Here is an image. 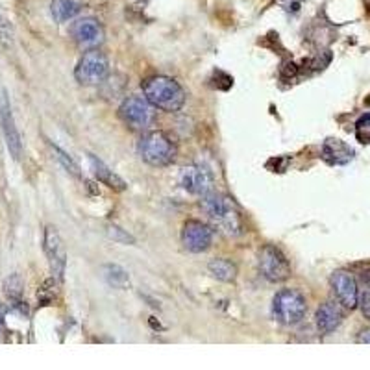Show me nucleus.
<instances>
[{
    "label": "nucleus",
    "mask_w": 370,
    "mask_h": 370,
    "mask_svg": "<svg viewBox=\"0 0 370 370\" xmlns=\"http://www.w3.org/2000/svg\"><path fill=\"white\" fill-rule=\"evenodd\" d=\"M202 209L208 213V217L211 218L218 228H221L226 236L237 237L243 233V217H240V211L237 208V204L226 196V194L221 193H208L202 196V202H200Z\"/></svg>",
    "instance_id": "1"
},
{
    "label": "nucleus",
    "mask_w": 370,
    "mask_h": 370,
    "mask_svg": "<svg viewBox=\"0 0 370 370\" xmlns=\"http://www.w3.org/2000/svg\"><path fill=\"white\" fill-rule=\"evenodd\" d=\"M143 92L154 107L169 113L180 111L185 104V91L174 78L152 76L143 82Z\"/></svg>",
    "instance_id": "2"
},
{
    "label": "nucleus",
    "mask_w": 370,
    "mask_h": 370,
    "mask_svg": "<svg viewBox=\"0 0 370 370\" xmlns=\"http://www.w3.org/2000/svg\"><path fill=\"white\" fill-rule=\"evenodd\" d=\"M139 156L152 166H166L176 159V144L165 132H147L137 143Z\"/></svg>",
    "instance_id": "3"
},
{
    "label": "nucleus",
    "mask_w": 370,
    "mask_h": 370,
    "mask_svg": "<svg viewBox=\"0 0 370 370\" xmlns=\"http://www.w3.org/2000/svg\"><path fill=\"white\" fill-rule=\"evenodd\" d=\"M305 311H307V304H305L304 295L296 289H283L274 296L273 314L280 324L295 326L304 320Z\"/></svg>",
    "instance_id": "4"
},
{
    "label": "nucleus",
    "mask_w": 370,
    "mask_h": 370,
    "mask_svg": "<svg viewBox=\"0 0 370 370\" xmlns=\"http://www.w3.org/2000/svg\"><path fill=\"white\" fill-rule=\"evenodd\" d=\"M107 74H110V61H107V56L98 48L85 52L74 70L76 80L83 85H98L107 78Z\"/></svg>",
    "instance_id": "5"
},
{
    "label": "nucleus",
    "mask_w": 370,
    "mask_h": 370,
    "mask_svg": "<svg viewBox=\"0 0 370 370\" xmlns=\"http://www.w3.org/2000/svg\"><path fill=\"white\" fill-rule=\"evenodd\" d=\"M119 117L132 130H148L156 120V111L147 98L128 97L120 104Z\"/></svg>",
    "instance_id": "6"
},
{
    "label": "nucleus",
    "mask_w": 370,
    "mask_h": 370,
    "mask_svg": "<svg viewBox=\"0 0 370 370\" xmlns=\"http://www.w3.org/2000/svg\"><path fill=\"white\" fill-rule=\"evenodd\" d=\"M259 270L265 280L273 283L285 282L291 276V265L287 261L285 254L274 245H265L259 252Z\"/></svg>",
    "instance_id": "7"
},
{
    "label": "nucleus",
    "mask_w": 370,
    "mask_h": 370,
    "mask_svg": "<svg viewBox=\"0 0 370 370\" xmlns=\"http://www.w3.org/2000/svg\"><path fill=\"white\" fill-rule=\"evenodd\" d=\"M213 184H215L213 172L209 171V166L202 165V163H193V165L181 169L180 185L187 193L204 196V194L211 193Z\"/></svg>",
    "instance_id": "8"
},
{
    "label": "nucleus",
    "mask_w": 370,
    "mask_h": 370,
    "mask_svg": "<svg viewBox=\"0 0 370 370\" xmlns=\"http://www.w3.org/2000/svg\"><path fill=\"white\" fill-rule=\"evenodd\" d=\"M0 128H2V134H4L9 154L15 159H21V156H23V141H21V134H18L17 126H15L14 113H11V106H9L6 89H0Z\"/></svg>",
    "instance_id": "9"
},
{
    "label": "nucleus",
    "mask_w": 370,
    "mask_h": 370,
    "mask_svg": "<svg viewBox=\"0 0 370 370\" xmlns=\"http://www.w3.org/2000/svg\"><path fill=\"white\" fill-rule=\"evenodd\" d=\"M213 230L202 221H187L181 230V245L193 254H202L211 246Z\"/></svg>",
    "instance_id": "10"
},
{
    "label": "nucleus",
    "mask_w": 370,
    "mask_h": 370,
    "mask_svg": "<svg viewBox=\"0 0 370 370\" xmlns=\"http://www.w3.org/2000/svg\"><path fill=\"white\" fill-rule=\"evenodd\" d=\"M332 289L337 296L339 304L347 310H356L359 302V289H357L356 278L352 276L348 270H335L332 274Z\"/></svg>",
    "instance_id": "11"
},
{
    "label": "nucleus",
    "mask_w": 370,
    "mask_h": 370,
    "mask_svg": "<svg viewBox=\"0 0 370 370\" xmlns=\"http://www.w3.org/2000/svg\"><path fill=\"white\" fill-rule=\"evenodd\" d=\"M70 33H73L74 41L85 48H97L104 41V28L92 17L78 18L70 28Z\"/></svg>",
    "instance_id": "12"
},
{
    "label": "nucleus",
    "mask_w": 370,
    "mask_h": 370,
    "mask_svg": "<svg viewBox=\"0 0 370 370\" xmlns=\"http://www.w3.org/2000/svg\"><path fill=\"white\" fill-rule=\"evenodd\" d=\"M45 252L48 261H51L52 273L58 280H61L65 274V265H67V254H65L60 233L54 226L45 228Z\"/></svg>",
    "instance_id": "13"
},
{
    "label": "nucleus",
    "mask_w": 370,
    "mask_h": 370,
    "mask_svg": "<svg viewBox=\"0 0 370 370\" xmlns=\"http://www.w3.org/2000/svg\"><path fill=\"white\" fill-rule=\"evenodd\" d=\"M356 157V152L350 144L337 137H328L322 144V159L329 165H347Z\"/></svg>",
    "instance_id": "14"
},
{
    "label": "nucleus",
    "mask_w": 370,
    "mask_h": 370,
    "mask_svg": "<svg viewBox=\"0 0 370 370\" xmlns=\"http://www.w3.org/2000/svg\"><path fill=\"white\" fill-rule=\"evenodd\" d=\"M317 328H319L320 333H332L341 326L344 314H342L341 307H339L335 302H324L317 310Z\"/></svg>",
    "instance_id": "15"
},
{
    "label": "nucleus",
    "mask_w": 370,
    "mask_h": 370,
    "mask_svg": "<svg viewBox=\"0 0 370 370\" xmlns=\"http://www.w3.org/2000/svg\"><path fill=\"white\" fill-rule=\"evenodd\" d=\"M89 162H91V169H92V174H95V178H97L100 184L107 185L110 189L113 191H125L126 189V181L120 178V176H117L115 172L111 171L110 166L106 165L104 162H100V159H97V157L92 156V154H89Z\"/></svg>",
    "instance_id": "16"
},
{
    "label": "nucleus",
    "mask_w": 370,
    "mask_h": 370,
    "mask_svg": "<svg viewBox=\"0 0 370 370\" xmlns=\"http://www.w3.org/2000/svg\"><path fill=\"white\" fill-rule=\"evenodd\" d=\"M208 270L213 278H217L221 282H236L237 278V265L230 259H224V258H217V259H211L208 263Z\"/></svg>",
    "instance_id": "17"
},
{
    "label": "nucleus",
    "mask_w": 370,
    "mask_h": 370,
    "mask_svg": "<svg viewBox=\"0 0 370 370\" xmlns=\"http://www.w3.org/2000/svg\"><path fill=\"white\" fill-rule=\"evenodd\" d=\"M80 11V4L74 0H54L51 4V14L56 23H67L76 17Z\"/></svg>",
    "instance_id": "18"
},
{
    "label": "nucleus",
    "mask_w": 370,
    "mask_h": 370,
    "mask_svg": "<svg viewBox=\"0 0 370 370\" xmlns=\"http://www.w3.org/2000/svg\"><path fill=\"white\" fill-rule=\"evenodd\" d=\"M104 280L115 289H130V276L120 265H104L102 267Z\"/></svg>",
    "instance_id": "19"
},
{
    "label": "nucleus",
    "mask_w": 370,
    "mask_h": 370,
    "mask_svg": "<svg viewBox=\"0 0 370 370\" xmlns=\"http://www.w3.org/2000/svg\"><path fill=\"white\" fill-rule=\"evenodd\" d=\"M23 291H24V283L18 274H11L9 278H6L4 292L9 300H14L15 304H18V302H21V296H23Z\"/></svg>",
    "instance_id": "20"
},
{
    "label": "nucleus",
    "mask_w": 370,
    "mask_h": 370,
    "mask_svg": "<svg viewBox=\"0 0 370 370\" xmlns=\"http://www.w3.org/2000/svg\"><path fill=\"white\" fill-rule=\"evenodd\" d=\"M56 298H58V282H56L54 278H51L37 291V302H39V305H52Z\"/></svg>",
    "instance_id": "21"
},
{
    "label": "nucleus",
    "mask_w": 370,
    "mask_h": 370,
    "mask_svg": "<svg viewBox=\"0 0 370 370\" xmlns=\"http://www.w3.org/2000/svg\"><path fill=\"white\" fill-rule=\"evenodd\" d=\"M51 148H52V154H54V157H56V159H58V162L61 163V165H63L65 171L70 172V174L78 178V176H80L78 163L74 162V159L70 156H67V154H65L60 147H56V144L51 143Z\"/></svg>",
    "instance_id": "22"
},
{
    "label": "nucleus",
    "mask_w": 370,
    "mask_h": 370,
    "mask_svg": "<svg viewBox=\"0 0 370 370\" xmlns=\"http://www.w3.org/2000/svg\"><path fill=\"white\" fill-rule=\"evenodd\" d=\"M106 233L110 239H113L115 243H120V245H134L135 243V239L130 236L128 231L122 230V228H119V226H115V224H110L106 230Z\"/></svg>",
    "instance_id": "23"
},
{
    "label": "nucleus",
    "mask_w": 370,
    "mask_h": 370,
    "mask_svg": "<svg viewBox=\"0 0 370 370\" xmlns=\"http://www.w3.org/2000/svg\"><path fill=\"white\" fill-rule=\"evenodd\" d=\"M356 135L361 143H370V113H365L356 122Z\"/></svg>",
    "instance_id": "24"
},
{
    "label": "nucleus",
    "mask_w": 370,
    "mask_h": 370,
    "mask_svg": "<svg viewBox=\"0 0 370 370\" xmlns=\"http://www.w3.org/2000/svg\"><path fill=\"white\" fill-rule=\"evenodd\" d=\"M11 43H14V30H11V24L0 15V46H2V48H8V46H11Z\"/></svg>",
    "instance_id": "25"
},
{
    "label": "nucleus",
    "mask_w": 370,
    "mask_h": 370,
    "mask_svg": "<svg viewBox=\"0 0 370 370\" xmlns=\"http://www.w3.org/2000/svg\"><path fill=\"white\" fill-rule=\"evenodd\" d=\"M357 305H359L366 319H370V283H365V289L359 292V302H357Z\"/></svg>",
    "instance_id": "26"
},
{
    "label": "nucleus",
    "mask_w": 370,
    "mask_h": 370,
    "mask_svg": "<svg viewBox=\"0 0 370 370\" xmlns=\"http://www.w3.org/2000/svg\"><path fill=\"white\" fill-rule=\"evenodd\" d=\"M6 313H8V307L4 304H0V339L4 337L6 329Z\"/></svg>",
    "instance_id": "27"
},
{
    "label": "nucleus",
    "mask_w": 370,
    "mask_h": 370,
    "mask_svg": "<svg viewBox=\"0 0 370 370\" xmlns=\"http://www.w3.org/2000/svg\"><path fill=\"white\" fill-rule=\"evenodd\" d=\"M357 341L365 342V344H370V328L363 329V332L359 333V337H357Z\"/></svg>",
    "instance_id": "28"
}]
</instances>
